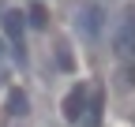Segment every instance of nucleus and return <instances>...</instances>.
<instances>
[{"label":"nucleus","mask_w":135,"mask_h":127,"mask_svg":"<svg viewBox=\"0 0 135 127\" xmlns=\"http://www.w3.org/2000/svg\"><path fill=\"white\" fill-rule=\"evenodd\" d=\"M86 101H90V90L83 86V82L71 86V93L64 97V120H68V123H79L83 112H86Z\"/></svg>","instance_id":"f257e3e1"},{"label":"nucleus","mask_w":135,"mask_h":127,"mask_svg":"<svg viewBox=\"0 0 135 127\" xmlns=\"http://www.w3.org/2000/svg\"><path fill=\"white\" fill-rule=\"evenodd\" d=\"M4 30H8L11 45H15V56L23 60V56H26V52H23V15H19V11H8V15H4Z\"/></svg>","instance_id":"f03ea898"},{"label":"nucleus","mask_w":135,"mask_h":127,"mask_svg":"<svg viewBox=\"0 0 135 127\" xmlns=\"http://www.w3.org/2000/svg\"><path fill=\"white\" fill-rule=\"evenodd\" d=\"M26 105H30V101H26L23 90H11V93H8V116H26V112H30Z\"/></svg>","instance_id":"7ed1b4c3"},{"label":"nucleus","mask_w":135,"mask_h":127,"mask_svg":"<svg viewBox=\"0 0 135 127\" xmlns=\"http://www.w3.org/2000/svg\"><path fill=\"white\" fill-rule=\"evenodd\" d=\"M98 120H101V93H90L86 112H83V123H86V127H98Z\"/></svg>","instance_id":"20e7f679"},{"label":"nucleus","mask_w":135,"mask_h":127,"mask_svg":"<svg viewBox=\"0 0 135 127\" xmlns=\"http://www.w3.org/2000/svg\"><path fill=\"white\" fill-rule=\"evenodd\" d=\"M45 23H49V19H45V8L34 4V8H30V26H45Z\"/></svg>","instance_id":"39448f33"},{"label":"nucleus","mask_w":135,"mask_h":127,"mask_svg":"<svg viewBox=\"0 0 135 127\" xmlns=\"http://www.w3.org/2000/svg\"><path fill=\"white\" fill-rule=\"evenodd\" d=\"M0 56H4V49H0Z\"/></svg>","instance_id":"423d86ee"},{"label":"nucleus","mask_w":135,"mask_h":127,"mask_svg":"<svg viewBox=\"0 0 135 127\" xmlns=\"http://www.w3.org/2000/svg\"><path fill=\"white\" fill-rule=\"evenodd\" d=\"M131 75H135V71H131Z\"/></svg>","instance_id":"0eeeda50"}]
</instances>
